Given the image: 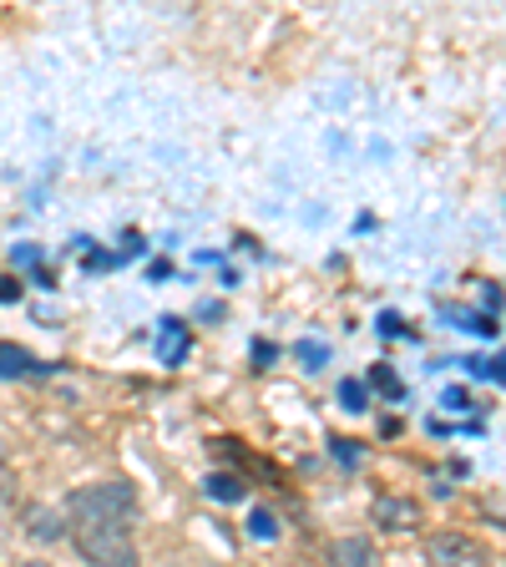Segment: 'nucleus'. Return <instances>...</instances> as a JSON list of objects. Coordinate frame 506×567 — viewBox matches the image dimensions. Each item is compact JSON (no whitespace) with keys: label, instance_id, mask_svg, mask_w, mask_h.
<instances>
[{"label":"nucleus","instance_id":"1","mask_svg":"<svg viewBox=\"0 0 506 567\" xmlns=\"http://www.w3.org/2000/svg\"><path fill=\"white\" fill-rule=\"evenodd\" d=\"M66 512L76 517V527H127V517L137 512V496L127 482H102L71 492Z\"/></svg>","mask_w":506,"mask_h":567},{"label":"nucleus","instance_id":"2","mask_svg":"<svg viewBox=\"0 0 506 567\" xmlns=\"http://www.w3.org/2000/svg\"><path fill=\"white\" fill-rule=\"evenodd\" d=\"M76 553L92 567H137V543H132L127 527H76Z\"/></svg>","mask_w":506,"mask_h":567},{"label":"nucleus","instance_id":"3","mask_svg":"<svg viewBox=\"0 0 506 567\" xmlns=\"http://www.w3.org/2000/svg\"><path fill=\"white\" fill-rule=\"evenodd\" d=\"M425 557H431V567H492V553L466 532H431Z\"/></svg>","mask_w":506,"mask_h":567},{"label":"nucleus","instance_id":"4","mask_svg":"<svg viewBox=\"0 0 506 567\" xmlns=\"http://www.w3.org/2000/svg\"><path fill=\"white\" fill-rule=\"evenodd\" d=\"M370 517H375L380 532H415L425 522V512H421V502L405 496V492H380L375 507H370Z\"/></svg>","mask_w":506,"mask_h":567},{"label":"nucleus","instance_id":"5","mask_svg":"<svg viewBox=\"0 0 506 567\" xmlns=\"http://www.w3.org/2000/svg\"><path fill=\"white\" fill-rule=\"evenodd\" d=\"M35 354L21 350V344H0V380H21V375H35Z\"/></svg>","mask_w":506,"mask_h":567},{"label":"nucleus","instance_id":"6","mask_svg":"<svg viewBox=\"0 0 506 567\" xmlns=\"http://www.w3.org/2000/svg\"><path fill=\"white\" fill-rule=\"evenodd\" d=\"M334 567H375V553L365 537H344V543H334Z\"/></svg>","mask_w":506,"mask_h":567},{"label":"nucleus","instance_id":"7","mask_svg":"<svg viewBox=\"0 0 506 567\" xmlns=\"http://www.w3.org/2000/svg\"><path fill=\"white\" fill-rule=\"evenodd\" d=\"M203 492H208L213 502H238V496H244V482H238V476H228V472H213L208 482H203Z\"/></svg>","mask_w":506,"mask_h":567},{"label":"nucleus","instance_id":"8","mask_svg":"<svg viewBox=\"0 0 506 567\" xmlns=\"http://www.w3.org/2000/svg\"><path fill=\"white\" fill-rule=\"evenodd\" d=\"M163 334H167L163 360H167V365H177V360H183V350H188V330H183L177 319H163Z\"/></svg>","mask_w":506,"mask_h":567},{"label":"nucleus","instance_id":"9","mask_svg":"<svg viewBox=\"0 0 506 567\" xmlns=\"http://www.w3.org/2000/svg\"><path fill=\"white\" fill-rule=\"evenodd\" d=\"M61 522H56V512H35V517H31V537H35V543H56V537H61Z\"/></svg>","mask_w":506,"mask_h":567},{"label":"nucleus","instance_id":"10","mask_svg":"<svg viewBox=\"0 0 506 567\" xmlns=\"http://www.w3.org/2000/svg\"><path fill=\"white\" fill-rule=\"evenodd\" d=\"M340 401H344V411H354V415H360V411H365V405H370V390L360 385V380H344V385H340Z\"/></svg>","mask_w":506,"mask_h":567},{"label":"nucleus","instance_id":"11","mask_svg":"<svg viewBox=\"0 0 506 567\" xmlns=\"http://www.w3.org/2000/svg\"><path fill=\"white\" fill-rule=\"evenodd\" d=\"M370 380H375V390H385L390 401H401V395H405V385L390 375V365H375V370H370Z\"/></svg>","mask_w":506,"mask_h":567},{"label":"nucleus","instance_id":"12","mask_svg":"<svg viewBox=\"0 0 506 567\" xmlns=\"http://www.w3.org/2000/svg\"><path fill=\"white\" fill-rule=\"evenodd\" d=\"M248 527H254V537H264V543H269V537H279V527H273V512H254V517H248Z\"/></svg>","mask_w":506,"mask_h":567},{"label":"nucleus","instance_id":"13","mask_svg":"<svg viewBox=\"0 0 506 567\" xmlns=\"http://www.w3.org/2000/svg\"><path fill=\"white\" fill-rule=\"evenodd\" d=\"M380 334H385V340H401V334H405V324H401V315H395V309H385V315H380Z\"/></svg>","mask_w":506,"mask_h":567},{"label":"nucleus","instance_id":"14","mask_svg":"<svg viewBox=\"0 0 506 567\" xmlns=\"http://www.w3.org/2000/svg\"><path fill=\"white\" fill-rule=\"evenodd\" d=\"M472 375H486V380H502V360H472Z\"/></svg>","mask_w":506,"mask_h":567},{"label":"nucleus","instance_id":"15","mask_svg":"<svg viewBox=\"0 0 506 567\" xmlns=\"http://www.w3.org/2000/svg\"><path fill=\"white\" fill-rule=\"evenodd\" d=\"M334 456H340L344 466H354V461H360V446H354V441H334Z\"/></svg>","mask_w":506,"mask_h":567},{"label":"nucleus","instance_id":"16","mask_svg":"<svg viewBox=\"0 0 506 567\" xmlns=\"http://www.w3.org/2000/svg\"><path fill=\"white\" fill-rule=\"evenodd\" d=\"M299 354H304V365H319V360H324V350H319V344H299Z\"/></svg>","mask_w":506,"mask_h":567},{"label":"nucleus","instance_id":"17","mask_svg":"<svg viewBox=\"0 0 506 567\" xmlns=\"http://www.w3.org/2000/svg\"><path fill=\"white\" fill-rule=\"evenodd\" d=\"M486 309H492V319H496V309H502V295H496V284H486Z\"/></svg>","mask_w":506,"mask_h":567},{"label":"nucleus","instance_id":"18","mask_svg":"<svg viewBox=\"0 0 506 567\" xmlns=\"http://www.w3.org/2000/svg\"><path fill=\"white\" fill-rule=\"evenodd\" d=\"M16 295H21V289H16V279H0V299H6V305H11Z\"/></svg>","mask_w":506,"mask_h":567},{"label":"nucleus","instance_id":"19","mask_svg":"<svg viewBox=\"0 0 506 567\" xmlns=\"http://www.w3.org/2000/svg\"><path fill=\"white\" fill-rule=\"evenodd\" d=\"M16 567H47V563H16Z\"/></svg>","mask_w":506,"mask_h":567}]
</instances>
